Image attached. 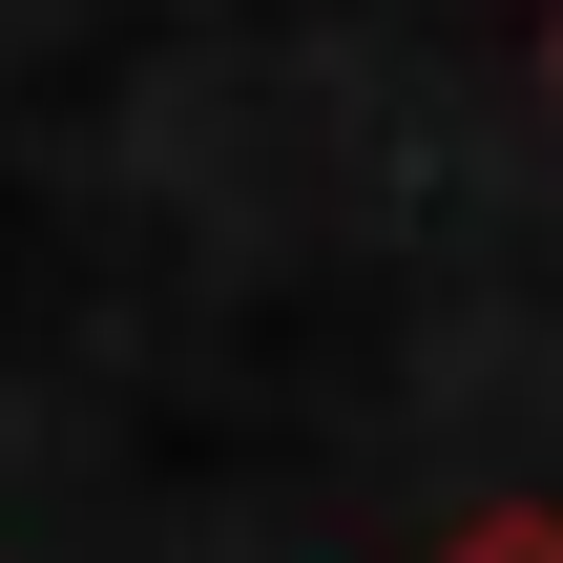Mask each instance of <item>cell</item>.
<instances>
[{
    "instance_id": "cell-1",
    "label": "cell",
    "mask_w": 563,
    "mask_h": 563,
    "mask_svg": "<svg viewBox=\"0 0 563 563\" xmlns=\"http://www.w3.org/2000/svg\"><path fill=\"white\" fill-rule=\"evenodd\" d=\"M418 563H563V501H481V522H439Z\"/></svg>"
},
{
    "instance_id": "cell-2",
    "label": "cell",
    "mask_w": 563,
    "mask_h": 563,
    "mask_svg": "<svg viewBox=\"0 0 563 563\" xmlns=\"http://www.w3.org/2000/svg\"><path fill=\"white\" fill-rule=\"evenodd\" d=\"M543 63H563V42H543Z\"/></svg>"
}]
</instances>
